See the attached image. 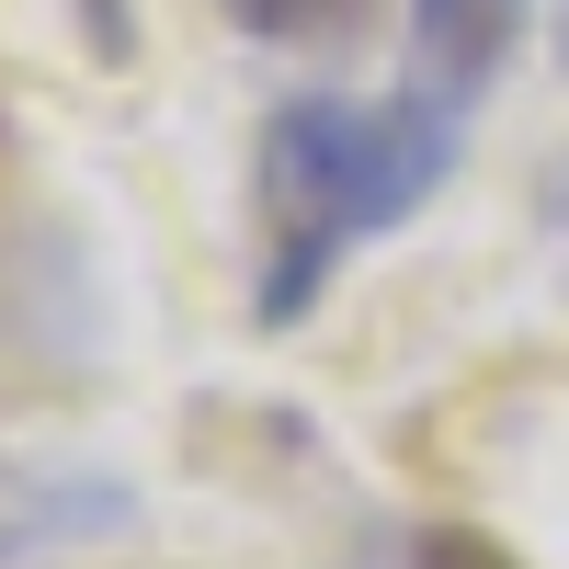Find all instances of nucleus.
I'll list each match as a JSON object with an SVG mask.
<instances>
[{"instance_id": "f257e3e1", "label": "nucleus", "mask_w": 569, "mask_h": 569, "mask_svg": "<svg viewBox=\"0 0 569 569\" xmlns=\"http://www.w3.org/2000/svg\"><path fill=\"white\" fill-rule=\"evenodd\" d=\"M456 137H467V114L421 103V91H388V103H365V91H284L262 114V149H251V194H262L251 319L297 330L365 240L410 228L445 194Z\"/></svg>"}, {"instance_id": "f03ea898", "label": "nucleus", "mask_w": 569, "mask_h": 569, "mask_svg": "<svg viewBox=\"0 0 569 569\" xmlns=\"http://www.w3.org/2000/svg\"><path fill=\"white\" fill-rule=\"evenodd\" d=\"M525 12L536 0H410L399 91H421V103H445V114H479L490 80L512 69V46H525Z\"/></svg>"}, {"instance_id": "0eeeda50", "label": "nucleus", "mask_w": 569, "mask_h": 569, "mask_svg": "<svg viewBox=\"0 0 569 569\" xmlns=\"http://www.w3.org/2000/svg\"><path fill=\"white\" fill-rule=\"evenodd\" d=\"M558 58H569V0H558Z\"/></svg>"}, {"instance_id": "7ed1b4c3", "label": "nucleus", "mask_w": 569, "mask_h": 569, "mask_svg": "<svg viewBox=\"0 0 569 569\" xmlns=\"http://www.w3.org/2000/svg\"><path fill=\"white\" fill-rule=\"evenodd\" d=\"M126 525V490L103 479H46V467H0V558H34V547H80V536H103Z\"/></svg>"}, {"instance_id": "20e7f679", "label": "nucleus", "mask_w": 569, "mask_h": 569, "mask_svg": "<svg viewBox=\"0 0 569 569\" xmlns=\"http://www.w3.org/2000/svg\"><path fill=\"white\" fill-rule=\"evenodd\" d=\"M228 23H240L251 46H297V58H319V46H353L388 0H217Z\"/></svg>"}, {"instance_id": "423d86ee", "label": "nucleus", "mask_w": 569, "mask_h": 569, "mask_svg": "<svg viewBox=\"0 0 569 569\" xmlns=\"http://www.w3.org/2000/svg\"><path fill=\"white\" fill-rule=\"evenodd\" d=\"M547 240H558V273H569V160H558V182H547Z\"/></svg>"}, {"instance_id": "39448f33", "label": "nucleus", "mask_w": 569, "mask_h": 569, "mask_svg": "<svg viewBox=\"0 0 569 569\" xmlns=\"http://www.w3.org/2000/svg\"><path fill=\"white\" fill-rule=\"evenodd\" d=\"M353 569H512V558L467 525H388V536H365Z\"/></svg>"}]
</instances>
